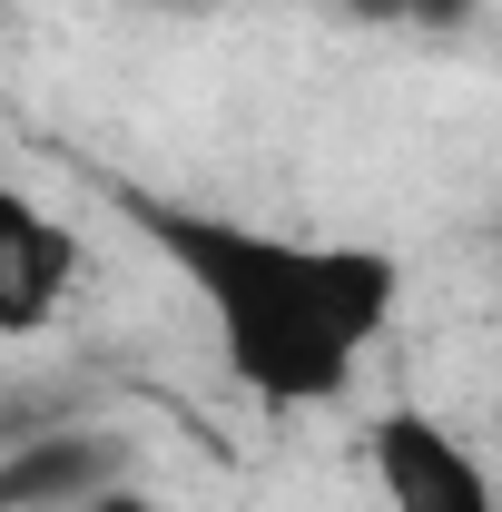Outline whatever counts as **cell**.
<instances>
[{
  "label": "cell",
  "mask_w": 502,
  "mask_h": 512,
  "mask_svg": "<svg viewBox=\"0 0 502 512\" xmlns=\"http://www.w3.org/2000/svg\"><path fill=\"white\" fill-rule=\"evenodd\" d=\"M119 207L188 276L237 394H256L266 414L335 404L404 306V266L384 247H306V237H276L247 217H197V207H168V197H138V188Z\"/></svg>",
  "instance_id": "cell-1"
},
{
  "label": "cell",
  "mask_w": 502,
  "mask_h": 512,
  "mask_svg": "<svg viewBox=\"0 0 502 512\" xmlns=\"http://www.w3.org/2000/svg\"><path fill=\"white\" fill-rule=\"evenodd\" d=\"M365 463H375L384 512H502V463L473 453L424 404H384L365 424Z\"/></svg>",
  "instance_id": "cell-2"
},
{
  "label": "cell",
  "mask_w": 502,
  "mask_h": 512,
  "mask_svg": "<svg viewBox=\"0 0 502 512\" xmlns=\"http://www.w3.org/2000/svg\"><path fill=\"white\" fill-rule=\"evenodd\" d=\"M79 296V227H60L30 188L0 197V335H50Z\"/></svg>",
  "instance_id": "cell-3"
},
{
  "label": "cell",
  "mask_w": 502,
  "mask_h": 512,
  "mask_svg": "<svg viewBox=\"0 0 502 512\" xmlns=\"http://www.w3.org/2000/svg\"><path fill=\"white\" fill-rule=\"evenodd\" d=\"M0 483H10V503H20V512H40V503H69V512H79L89 493L119 483V453L99 444V434H50V444H20V453H10Z\"/></svg>",
  "instance_id": "cell-4"
},
{
  "label": "cell",
  "mask_w": 502,
  "mask_h": 512,
  "mask_svg": "<svg viewBox=\"0 0 502 512\" xmlns=\"http://www.w3.org/2000/svg\"><path fill=\"white\" fill-rule=\"evenodd\" d=\"M79 512H158V503H148V493H128V483H109V493H89Z\"/></svg>",
  "instance_id": "cell-5"
}]
</instances>
